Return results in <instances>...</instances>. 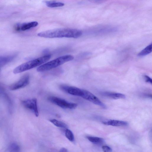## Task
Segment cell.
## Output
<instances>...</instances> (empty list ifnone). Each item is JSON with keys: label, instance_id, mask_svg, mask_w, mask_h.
I'll return each instance as SVG.
<instances>
[{"label": "cell", "instance_id": "1", "mask_svg": "<svg viewBox=\"0 0 152 152\" xmlns=\"http://www.w3.org/2000/svg\"><path fill=\"white\" fill-rule=\"evenodd\" d=\"M82 31L78 29L69 28H61L48 30L38 33L39 37L46 38H77L82 35Z\"/></svg>", "mask_w": 152, "mask_h": 152}, {"label": "cell", "instance_id": "2", "mask_svg": "<svg viewBox=\"0 0 152 152\" xmlns=\"http://www.w3.org/2000/svg\"><path fill=\"white\" fill-rule=\"evenodd\" d=\"M51 57L50 55H48L24 63L16 67L13 72L20 73L40 65L47 61Z\"/></svg>", "mask_w": 152, "mask_h": 152}, {"label": "cell", "instance_id": "3", "mask_svg": "<svg viewBox=\"0 0 152 152\" xmlns=\"http://www.w3.org/2000/svg\"><path fill=\"white\" fill-rule=\"evenodd\" d=\"M74 58V57L71 55L62 56L40 66L37 70L39 72L48 71L72 61Z\"/></svg>", "mask_w": 152, "mask_h": 152}, {"label": "cell", "instance_id": "4", "mask_svg": "<svg viewBox=\"0 0 152 152\" xmlns=\"http://www.w3.org/2000/svg\"><path fill=\"white\" fill-rule=\"evenodd\" d=\"M48 99L52 103L64 109H74L77 107V104L70 102L54 96L49 97Z\"/></svg>", "mask_w": 152, "mask_h": 152}, {"label": "cell", "instance_id": "5", "mask_svg": "<svg viewBox=\"0 0 152 152\" xmlns=\"http://www.w3.org/2000/svg\"><path fill=\"white\" fill-rule=\"evenodd\" d=\"M80 96L103 108L105 109L106 108L105 104L99 99L92 93L87 90L83 89L82 94Z\"/></svg>", "mask_w": 152, "mask_h": 152}, {"label": "cell", "instance_id": "6", "mask_svg": "<svg viewBox=\"0 0 152 152\" xmlns=\"http://www.w3.org/2000/svg\"><path fill=\"white\" fill-rule=\"evenodd\" d=\"M22 103L26 109L31 111L36 117L39 115V112L36 99L34 98L22 101Z\"/></svg>", "mask_w": 152, "mask_h": 152}, {"label": "cell", "instance_id": "7", "mask_svg": "<svg viewBox=\"0 0 152 152\" xmlns=\"http://www.w3.org/2000/svg\"><path fill=\"white\" fill-rule=\"evenodd\" d=\"M29 82V75L26 74L23 75L17 82L11 85L10 88L12 90H15L25 87Z\"/></svg>", "mask_w": 152, "mask_h": 152}, {"label": "cell", "instance_id": "8", "mask_svg": "<svg viewBox=\"0 0 152 152\" xmlns=\"http://www.w3.org/2000/svg\"><path fill=\"white\" fill-rule=\"evenodd\" d=\"M60 89L70 94L80 96L83 89L79 88L66 85H61Z\"/></svg>", "mask_w": 152, "mask_h": 152}, {"label": "cell", "instance_id": "9", "mask_svg": "<svg viewBox=\"0 0 152 152\" xmlns=\"http://www.w3.org/2000/svg\"><path fill=\"white\" fill-rule=\"evenodd\" d=\"M102 123L105 125L114 126H125L128 125V123L126 121L115 120L105 121H103Z\"/></svg>", "mask_w": 152, "mask_h": 152}, {"label": "cell", "instance_id": "10", "mask_svg": "<svg viewBox=\"0 0 152 152\" xmlns=\"http://www.w3.org/2000/svg\"><path fill=\"white\" fill-rule=\"evenodd\" d=\"M102 94L107 97L113 99H124L125 98V95L122 94L109 92H102Z\"/></svg>", "mask_w": 152, "mask_h": 152}, {"label": "cell", "instance_id": "11", "mask_svg": "<svg viewBox=\"0 0 152 152\" xmlns=\"http://www.w3.org/2000/svg\"><path fill=\"white\" fill-rule=\"evenodd\" d=\"M38 24L37 21H33L28 23L23 24L20 27V28L22 31H25L31 28L37 26Z\"/></svg>", "mask_w": 152, "mask_h": 152}, {"label": "cell", "instance_id": "12", "mask_svg": "<svg viewBox=\"0 0 152 152\" xmlns=\"http://www.w3.org/2000/svg\"><path fill=\"white\" fill-rule=\"evenodd\" d=\"M45 3L47 7L51 8L62 7L64 5L63 3L54 1H45Z\"/></svg>", "mask_w": 152, "mask_h": 152}, {"label": "cell", "instance_id": "13", "mask_svg": "<svg viewBox=\"0 0 152 152\" xmlns=\"http://www.w3.org/2000/svg\"><path fill=\"white\" fill-rule=\"evenodd\" d=\"M152 49V44L151 43L139 53L137 55L139 57H142L147 55L151 52Z\"/></svg>", "mask_w": 152, "mask_h": 152}, {"label": "cell", "instance_id": "14", "mask_svg": "<svg viewBox=\"0 0 152 152\" xmlns=\"http://www.w3.org/2000/svg\"><path fill=\"white\" fill-rule=\"evenodd\" d=\"M15 56H7L0 57V66L12 60L15 57Z\"/></svg>", "mask_w": 152, "mask_h": 152}, {"label": "cell", "instance_id": "15", "mask_svg": "<svg viewBox=\"0 0 152 152\" xmlns=\"http://www.w3.org/2000/svg\"><path fill=\"white\" fill-rule=\"evenodd\" d=\"M86 138L90 141L95 144H101L104 142V140L100 137L87 136Z\"/></svg>", "mask_w": 152, "mask_h": 152}, {"label": "cell", "instance_id": "16", "mask_svg": "<svg viewBox=\"0 0 152 152\" xmlns=\"http://www.w3.org/2000/svg\"><path fill=\"white\" fill-rule=\"evenodd\" d=\"M50 121L55 126L61 128H66L67 125L65 123L55 119H51Z\"/></svg>", "mask_w": 152, "mask_h": 152}, {"label": "cell", "instance_id": "17", "mask_svg": "<svg viewBox=\"0 0 152 152\" xmlns=\"http://www.w3.org/2000/svg\"><path fill=\"white\" fill-rule=\"evenodd\" d=\"M20 150L19 146L15 143H13L10 144L7 148L8 151L10 152H18Z\"/></svg>", "mask_w": 152, "mask_h": 152}, {"label": "cell", "instance_id": "18", "mask_svg": "<svg viewBox=\"0 0 152 152\" xmlns=\"http://www.w3.org/2000/svg\"><path fill=\"white\" fill-rule=\"evenodd\" d=\"M66 137L70 141L73 142L74 140V137L72 132L69 129H66L65 131Z\"/></svg>", "mask_w": 152, "mask_h": 152}, {"label": "cell", "instance_id": "19", "mask_svg": "<svg viewBox=\"0 0 152 152\" xmlns=\"http://www.w3.org/2000/svg\"><path fill=\"white\" fill-rule=\"evenodd\" d=\"M102 149L104 152H110L112 151V148L107 145H103L102 147Z\"/></svg>", "mask_w": 152, "mask_h": 152}, {"label": "cell", "instance_id": "20", "mask_svg": "<svg viewBox=\"0 0 152 152\" xmlns=\"http://www.w3.org/2000/svg\"><path fill=\"white\" fill-rule=\"evenodd\" d=\"M144 77L146 82L152 84V79L150 77L147 75H145Z\"/></svg>", "mask_w": 152, "mask_h": 152}, {"label": "cell", "instance_id": "21", "mask_svg": "<svg viewBox=\"0 0 152 152\" xmlns=\"http://www.w3.org/2000/svg\"><path fill=\"white\" fill-rule=\"evenodd\" d=\"M107 0H89V1L95 3H100L103 2Z\"/></svg>", "mask_w": 152, "mask_h": 152}, {"label": "cell", "instance_id": "22", "mask_svg": "<svg viewBox=\"0 0 152 152\" xmlns=\"http://www.w3.org/2000/svg\"><path fill=\"white\" fill-rule=\"evenodd\" d=\"M59 151L61 152H68V151L66 148H62Z\"/></svg>", "mask_w": 152, "mask_h": 152}]
</instances>
